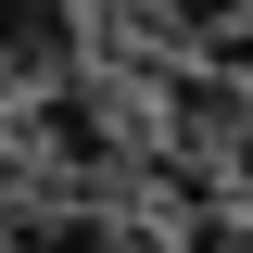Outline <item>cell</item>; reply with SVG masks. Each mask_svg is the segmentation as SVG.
Returning <instances> with one entry per match:
<instances>
[{"label": "cell", "instance_id": "7a4b0ae2", "mask_svg": "<svg viewBox=\"0 0 253 253\" xmlns=\"http://www.w3.org/2000/svg\"><path fill=\"white\" fill-rule=\"evenodd\" d=\"M38 152H51V165H76V177H89V165H114V126H101V114H89V101H76V89H51V101H38Z\"/></svg>", "mask_w": 253, "mask_h": 253}, {"label": "cell", "instance_id": "6da1fadb", "mask_svg": "<svg viewBox=\"0 0 253 253\" xmlns=\"http://www.w3.org/2000/svg\"><path fill=\"white\" fill-rule=\"evenodd\" d=\"M76 76V0H0V89L51 101Z\"/></svg>", "mask_w": 253, "mask_h": 253}, {"label": "cell", "instance_id": "277c9868", "mask_svg": "<svg viewBox=\"0 0 253 253\" xmlns=\"http://www.w3.org/2000/svg\"><path fill=\"white\" fill-rule=\"evenodd\" d=\"M228 165H241V190H253V126H241V139H228Z\"/></svg>", "mask_w": 253, "mask_h": 253}, {"label": "cell", "instance_id": "3957f363", "mask_svg": "<svg viewBox=\"0 0 253 253\" xmlns=\"http://www.w3.org/2000/svg\"><path fill=\"white\" fill-rule=\"evenodd\" d=\"M0 253H114V228H89V215H26V228H0Z\"/></svg>", "mask_w": 253, "mask_h": 253}]
</instances>
